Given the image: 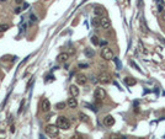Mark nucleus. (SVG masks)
I'll return each mask as SVG.
<instances>
[{"instance_id": "f257e3e1", "label": "nucleus", "mask_w": 165, "mask_h": 139, "mask_svg": "<svg viewBox=\"0 0 165 139\" xmlns=\"http://www.w3.org/2000/svg\"><path fill=\"white\" fill-rule=\"evenodd\" d=\"M57 126L60 129H69L70 128V122H69V119L67 117L59 116L57 118Z\"/></svg>"}, {"instance_id": "f03ea898", "label": "nucleus", "mask_w": 165, "mask_h": 139, "mask_svg": "<svg viewBox=\"0 0 165 139\" xmlns=\"http://www.w3.org/2000/svg\"><path fill=\"white\" fill-rule=\"evenodd\" d=\"M46 133L48 134L51 138H56L58 134H59V127L54 126V124H48L46 127Z\"/></svg>"}, {"instance_id": "7ed1b4c3", "label": "nucleus", "mask_w": 165, "mask_h": 139, "mask_svg": "<svg viewBox=\"0 0 165 139\" xmlns=\"http://www.w3.org/2000/svg\"><path fill=\"white\" fill-rule=\"evenodd\" d=\"M101 57H102V59H105V60H111L114 58V52H112L111 48H108V47H103L102 50H101Z\"/></svg>"}, {"instance_id": "20e7f679", "label": "nucleus", "mask_w": 165, "mask_h": 139, "mask_svg": "<svg viewBox=\"0 0 165 139\" xmlns=\"http://www.w3.org/2000/svg\"><path fill=\"white\" fill-rule=\"evenodd\" d=\"M105 96H106V92H105V90L102 88H96L95 89V92H94V97L96 99V100L101 101L105 99Z\"/></svg>"}, {"instance_id": "39448f33", "label": "nucleus", "mask_w": 165, "mask_h": 139, "mask_svg": "<svg viewBox=\"0 0 165 139\" xmlns=\"http://www.w3.org/2000/svg\"><path fill=\"white\" fill-rule=\"evenodd\" d=\"M99 81L101 84H110L112 81V76H111L108 73H102V74H100V76H99Z\"/></svg>"}, {"instance_id": "423d86ee", "label": "nucleus", "mask_w": 165, "mask_h": 139, "mask_svg": "<svg viewBox=\"0 0 165 139\" xmlns=\"http://www.w3.org/2000/svg\"><path fill=\"white\" fill-rule=\"evenodd\" d=\"M101 27H102L103 30L111 28V21L108 20L107 17H101Z\"/></svg>"}, {"instance_id": "0eeeda50", "label": "nucleus", "mask_w": 165, "mask_h": 139, "mask_svg": "<svg viewBox=\"0 0 165 139\" xmlns=\"http://www.w3.org/2000/svg\"><path fill=\"white\" fill-rule=\"evenodd\" d=\"M103 124L105 126H107V127H111V126H114L115 124V118L112 116H106L105 118H103Z\"/></svg>"}, {"instance_id": "6e6552de", "label": "nucleus", "mask_w": 165, "mask_h": 139, "mask_svg": "<svg viewBox=\"0 0 165 139\" xmlns=\"http://www.w3.org/2000/svg\"><path fill=\"white\" fill-rule=\"evenodd\" d=\"M49 110H51V102H49V100L45 99V100L42 101V111L49 112Z\"/></svg>"}, {"instance_id": "1a4fd4ad", "label": "nucleus", "mask_w": 165, "mask_h": 139, "mask_svg": "<svg viewBox=\"0 0 165 139\" xmlns=\"http://www.w3.org/2000/svg\"><path fill=\"white\" fill-rule=\"evenodd\" d=\"M69 92L70 95L73 96V97H76L78 95H79V89H78V86L76 85H70V88H69Z\"/></svg>"}, {"instance_id": "9d476101", "label": "nucleus", "mask_w": 165, "mask_h": 139, "mask_svg": "<svg viewBox=\"0 0 165 139\" xmlns=\"http://www.w3.org/2000/svg\"><path fill=\"white\" fill-rule=\"evenodd\" d=\"M86 81H88V78H86L85 75L79 74V75L76 76V84H78V85H85Z\"/></svg>"}, {"instance_id": "9b49d317", "label": "nucleus", "mask_w": 165, "mask_h": 139, "mask_svg": "<svg viewBox=\"0 0 165 139\" xmlns=\"http://www.w3.org/2000/svg\"><path fill=\"white\" fill-rule=\"evenodd\" d=\"M94 14H95V16H102V15H105V9L103 7H101V6H95L94 7Z\"/></svg>"}, {"instance_id": "f8f14e48", "label": "nucleus", "mask_w": 165, "mask_h": 139, "mask_svg": "<svg viewBox=\"0 0 165 139\" xmlns=\"http://www.w3.org/2000/svg\"><path fill=\"white\" fill-rule=\"evenodd\" d=\"M67 105H68L70 108H76V106H78V101H76V99H75V97H73V96H72V99H69V100H68Z\"/></svg>"}, {"instance_id": "ddd939ff", "label": "nucleus", "mask_w": 165, "mask_h": 139, "mask_svg": "<svg viewBox=\"0 0 165 139\" xmlns=\"http://www.w3.org/2000/svg\"><path fill=\"white\" fill-rule=\"evenodd\" d=\"M91 25L94 26V27H99V26H101V19L100 17L95 16L92 20H91Z\"/></svg>"}, {"instance_id": "4468645a", "label": "nucleus", "mask_w": 165, "mask_h": 139, "mask_svg": "<svg viewBox=\"0 0 165 139\" xmlns=\"http://www.w3.org/2000/svg\"><path fill=\"white\" fill-rule=\"evenodd\" d=\"M69 58V54L68 53H60L59 56L57 57V60L58 62H67Z\"/></svg>"}, {"instance_id": "2eb2a0df", "label": "nucleus", "mask_w": 165, "mask_h": 139, "mask_svg": "<svg viewBox=\"0 0 165 139\" xmlns=\"http://www.w3.org/2000/svg\"><path fill=\"white\" fill-rule=\"evenodd\" d=\"M125 83L127 84V85H129V86H132V85H136V79H133V78H129V76H128V78H126L125 79Z\"/></svg>"}, {"instance_id": "dca6fc26", "label": "nucleus", "mask_w": 165, "mask_h": 139, "mask_svg": "<svg viewBox=\"0 0 165 139\" xmlns=\"http://www.w3.org/2000/svg\"><path fill=\"white\" fill-rule=\"evenodd\" d=\"M85 56L89 57V58H92V57L95 56V52L92 49H90V48H86L85 49Z\"/></svg>"}, {"instance_id": "f3484780", "label": "nucleus", "mask_w": 165, "mask_h": 139, "mask_svg": "<svg viewBox=\"0 0 165 139\" xmlns=\"http://www.w3.org/2000/svg\"><path fill=\"white\" fill-rule=\"evenodd\" d=\"M9 27H10V26H9L7 23H1V25H0V33H1V32H5V31H7V30H9Z\"/></svg>"}, {"instance_id": "a211bd4d", "label": "nucleus", "mask_w": 165, "mask_h": 139, "mask_svg": "<svg viewBox=\"0 0 165 139\" xmlns=\"http://www.w3.org/2000/svg\"><path fill=\"white\" fill-rule=\"evenodd\" d=\"M79 118L83 121V122H88V121H89V117L86 116L85 113H83V112H80L79 113Z\"/></svg>"}, {"instance_id": "6ab92c4d", "label": "nucleus", "mask_w": 165, "mask_h": 139, "mask_svg": "<svg viewBox=\"0 0 165 139\" xmlns=\"http://www.w3.org/2000/svg\"><path fill=\"white\" fill-rule=\"evenodd\" d=\"M65 106H67V103H65V102H58L57 105H56V108H57V110H63Z\"/></svg>"}, {"instance_id": "aec40b11", "label": "nucleus", "mask_w": 165, "mask_h": 139, "mask_svg": "<svg viewBox=\"0 0 165 139\" xmlns=\"http://www.w3.org/2000/svg\"><path fill=\"white\" fill-rule=\"evenodd\" d=\"M91 42H92V43H94L95 46L100 45V41H99V38H97L96 36H92V37H91Z\"/></svg>"}, {"instance_id": "412c9836", "label": "nucleus", "mask_w": 165, "mask_h": 139, "mask_svg": "<svg viewBox=\"0 0 165 139\" xmlns=\"http://www.w3.org/2000/svg\"><path fill=\"white\" fill-rule=\"evenodd\" d=\"M30 19H31V21H32V22H37V17H36V15H33V14L30 16Z\"/></svg>"}, {"instance_id": "4be33fe9", "label": "nucleus", "mask_w": 165, "mask_h": 139, "mask_svg": "<svg viewBox=\"0 0 165 139\" xmlns=\"http://www.w3.org/2000/svg\"><path fill=\"white\" fill-rule=\"evenodd\" d=\"M20 12H21V7H19V6H17L16 9H15V10H14V14H20Z\"/></svg>"}, {"instance_id": "5701e85b", "label": "nucleus", "mask_w": 165, "mask_h": 139, "mask_svg": "<svg viewBox=\"0 0 165 139\" xmlns=\"http://www.w3.org/2000/svg\"><path fill=\"white\" fill-rule=\"evenodd\" d=\"M5 138V132L4 131H0V139H4Z\"/></svg>"}, {"instance_id": "b1692460", "label": "nucleus", "mask_w": 165, "mask_h": 139, "mask_svg": "<svg viewBox=\"0 0 165 139\" xmlns=\"http://www.w3.org/2000/svg\"><path fill=\"white\" fill-rule=\"evenodd\" d=\"M23 105H25V101H22V102H21V106H20V110H19V113H21V112H22Z\"/></svg>"}, {"instance_id": "393cba45", "label": "nucleus", "mask_w": 165, "mask_h": 139, "mask_svg": "<svg viewBox=\"0 0 165 139\" xmlns=\"http://www.w3.org/2000/svg\"><path fill=\"white\" fill-rule=\"evenodd\" d=\"M9 58H12V57L11 56H4L1 59H3V60H9Z\"/></svg>"}, {"instance_id": "a878e982", "label": "nucleus", "mask_w": 165, "mask_h": 139, "mask_svg": "<svg viewBox=\"0 0 165 139\" xmlns=\"http://www.w3.org/2000/svg\"><path fill=\"white\" fill-rule=\"evenodd\" d=\"M89 65L88 64H79V68H88Z\"/></svg>"}, {"instance_id": "bb28decb", "label": "nucleus", "mask_w": 165, "mask_h": 139, "mask_svg": "<svg viewBox=\"0 0 165 139\" xmlns=\"http://www.w3.org/2000/svg\"><path fill=\"white\" fill-rule=\"evenodd\" d=\"M72 139H81L79 137V135H73V137H72Z\"/></svg>"}, {"instance_id": "cd10ccee", "label": "nucleus", "mask_w": 165, "mask_h": 139, "mask_svg": "<svg viewBox=\"0 0 165 139\" xmlns=\"http://www.w3.org/2000/svg\"><path fill=\"white\" fill-rule=\"evenodd\" d=\"M10 131H11V133H14V132H15V126H11V129H10Z\"/></svg>"}, {"instance_id": "c85d7f7f", "label": "nucleus", "mask_w": 165, "mask_h": 139, "mask_svg": "<svg viewBox=\"0 0 165 139\" xmlns=\"http://www.w3.org/2000/svg\"><path fill=\"white\" fill-rule=\"evenodd\" d=\"M22 1H23V0H15V3H16V4H21Z\"/></svg>"}, {"instance_id": "c756f323", "label": "nucleus", "mask_w": 165, "mask_h": 139, "mask_svg": "<svg viewBox=\"0 0 165 139\" xmlns=\"http://www.w3.org/2000/svg\"><path fill=\"white\" fill-rule=\"evenodd\" d=\"M163 20H164V22H165V11H164V14H163Z\"/></svg>"}, {"instance_id": "7c9ffc66", "label": "nucleus", "mask_w": 165, "mask_h": 139, "mask_svg": "<svg viewBox=\"0 0 165 139\" xmlns=\"http://www.w3.org/2000/svg\"><path fill=\"white\" fill-rule=\"evenodd\" d=\"M121 139H126V137H121Z\"/></svg>"}, {"instance_id": "2f4dec72", "label": "nucleus", "mask_w": 165, "mask_h": 139, "mask_svg": "<svg viewBox=\"0 0 165 139\" xmlns=\"http://www.w3.org/2000/svg\"><path fill=\"white\" fill-rule=\"evenodd\" d=\"M0 1H1V3H3V1H5V0H0Z\"/></svg>"}]
</instances>
